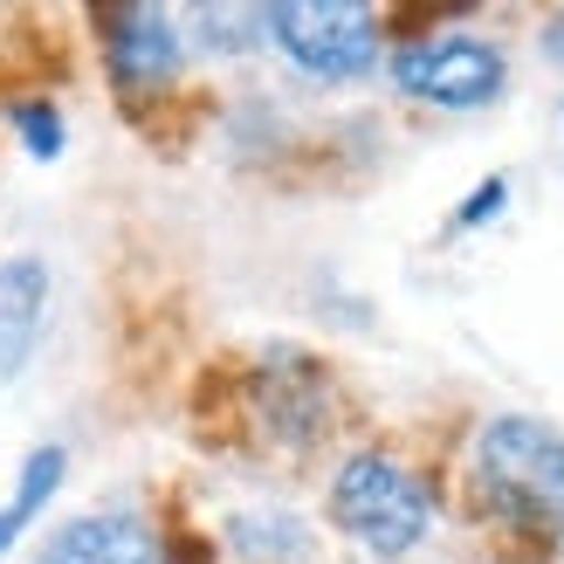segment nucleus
<instances>
[{
  "mask_svg": "<svg viewBox=\"0 0 564 564\" xmlns=\"http://www.w3.org/2000/svg\"><path fill=\"white\" fill-rule=\"evenodd\" d=\"M475 482L510 523L564 530V434L544 420H496L475 441Z\"/></svg>",
  "mask_w": 564,
  "mask_h": 564,
  "instance_id": "nucleus-1",
  "label": "nucleus"
},
{
  "mask_svg": "<svg viewBox=\"0 0 564 564\" xmlns=\"http://www.w3.org/2000/svg\"><path fill=\"white\" fill-rule=\"evenodd\" d=\"M55 482H63V455H55V447H35V455L21 462V489H14V502L0 510V551L21 544L28 517H42V502L55 496Z\"/></svg>",
  "mask_w": 564,
  "mask_h": 564,
  "instance_id": "nucleus-8",
  "label": "nucleus"
},
{
  "mask_svg": "<svg viewBox=\"0 0 564 564\" xmlns=\"http://www.w3.org/2000/svg\"><path fill=\"white\" fill-rule=\"evenodd\" d=\"M14 131L28 138V152H35V159L63 152V118H55L48 104H14Z\"/></svg>",
  "mask_w": 564,
  "mask_h": 564,
  "instance_id": "nucleus-9",
  "label": "nucleus"
},
{
  "mask_svg": "<svg viewBox=\"0 0 564 564\" xmlns=\"http://www.w3.org/2000/svg\"><path fill=\"white\" fill-rule=\"evenodd\" d=\"M392 83L420 104H441V110H475L502 90V48L475 42V35H434V42H413L400 48L392 63Z\"/></svg>",
  "mask_w": 564,
  "mask_h": 564,
  "instance_id": "nucleus-4",
  "label": "nucleus"
},
{
  "mask_svg": "<svg viewBox=\"0 0 564 564\" xmlns=\"http://www.w3.org/2000/svg\"><path fill=\"white\" fill-rule=\"evenodd\" d=\"M104 35H110V69H118L124 90H159V83L180 69L173 21H165L159 8H118V14H104Z\"/></svg>",
  "mask_w": 564,
  "mask_h": 564,
  "instance_id": "nucleus-5",
  "label": "nucleus"
},
{
  "mask_svg": "<svg viewBox=\"0 0 564 564\" xmlns=\"http://www.w3.org/2000/svg\"><path fill=\"white\" fill-rule=\"evenodd\" d=\"M551 55H557V63H564V14L551 21Z\"/></svg>",
  "mask_w": 564,
  "mask_h": 564,
  "instance_id": "nucleus-11",
  "label": "nucleus"
},
{
  "mask_svg": "<svg viewBox=\"0 0 564 564\" xmlns=\"http://www.w3.org/2000/svg\"><path fill=\"white\" fill-rule=\"evenodd\" d=\"M496 207H502V180H496V186H482V193H475V200L462 207V228H475V220H489Z\"/></svg>",
  "mask_w": 564,
  "mask_h": 564,
  "instance_id": "nucleus-10",
  "label": "nucleus"
},
{
  "mask_svg": "<svg viewBox=\"0 0 564 564\" xmlns=\"http://www.w3.org/2000/svg\"><path fill=\"white\" fill-rule=\"evenodd\" d=\"M262 21L275 28V48L324 83L365 76L379 55V21L372 8H351V0H290V8H269Z\"/></svg>",
  "mask_w": 564,
  "mask_h": 564,
  "instance_id": "nucleus-3",
  "label": "nucleus"
},
{
  "mask_svg": "<svg viewBox=\"0 0 564 564\" xmlns=\"http://www.w3.org/2000/svg\"><path fill=\"white\" fill-rule=\"evenodd\" d=\"M48 303L42 262H0V379H14L35 351V324Z\"/></svg>",
  "mask_w": 564,
  "mask_h": 564,
  "instance_id": "nucleus-7",
  "label": "nucleus"
},
{
  "mask_svg": "<svg viewBox=\"0 0 564 564\" xmlns=\"http://www.w3.org/2000/svg\"><path fill=\"white\" fill-rule=\"evenodd\" d=\"M330 510L365 551H379V557L413 551L420 538H427V517H434L427 489H420L400 462H386V455H351L345 468H337Z\"/></svg>",
  "mask_w": 564,
  "mask_h": 564,
  "instance_id": "nucleus-2",
  "label": "nucleus"
},
{
  "mask_svg": "<svg viewBox=\"0 0 564 564\" xmlns=\"http://www.w3.org/2000/svg\"><path fill=\"white\" fill-rule=\"evenodd\" d=\"M42 564H165V551L138 517H83L55 530Z\"/></svg>",
  "mask_w": 564,
  "mask_h": 564,
  "instance_id": "nucleus-6",
  "label": "nucleus"
}]
</instances>
